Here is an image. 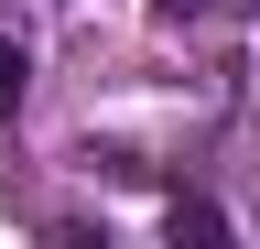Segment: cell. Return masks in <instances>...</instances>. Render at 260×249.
Here are the masks:
<instances>
[{"label":"cell","mask_w":260,"mask_h":249,"mask_svg":"<svg viewBox=\"0 0 260 249\" xmlns=\"http://www.w3.org/2000/svg\"><path fill=\"white\" fill-rule=\"evenodd\" d=\"M249 11H260V0H249Z\"/></svg>","instance_id":"obj_3"},{"label":"cell","mask_w":260,"mask_h":249,"mask_svg":"<svg viewBox=\"0 0 260 249\" xmlns=\"http://www.w3.org/2000/svg\"><path fill=\"white\" fill-rule=\"evenodd\" d=\"M174 238H228V217H217L206 195H174Z\"/></svg>","instance_id":"obj_1"},{"label":"cell","mask_w":260,"mask_h":249,"mask_svg":"<svg viewBox=\"0 0 260 249\" xmlns=\"http://www.w3.org/2000/svg\"><path fill=\"white\" fill-rule=\"evenodd\" d=\"M22 87H32V65H22V44H0V109H22Z\"/></svg>","instance_id":"obj_2"}]
</instances>
